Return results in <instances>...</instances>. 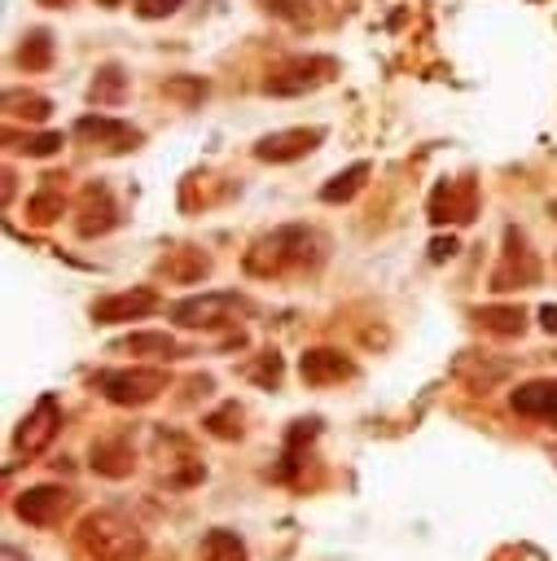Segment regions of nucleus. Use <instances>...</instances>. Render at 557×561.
I'll use <instances>...</instances> for the list:
<instances>
[{
  "label": "nucleus",
  "mask_w": 557,
  "mask_h": 561,
  "mask_svg": "<svg viewBox=\"0 0 557 561\" xmlns=\"http://www.w3.org/2000/svg\"><path fill=\"white\" fill-rule=\"evenodd\" d=\"M298 373H303L307 386H333V381L355 377V364H351L342 351H333V346H311V351L298 359Z\"/></svg>",
  "instance_id": "14"
},
{
  "label": "nucleus",
  "mask_w": 557,
  "mask_h": 561,
  "mask_svg": "<svg viewBox=\"0 0 557 561\" xmlns=\"http://www.w3.org/2000/svg\"><path fill=\"white\" fill-rule=\"evenodd\" d=\"M202 425H206V434H215V438H241V408H237V403H224V408L211 412Z\"/></svg>",
  "instance_id": "26"
},
{
  "label": "nucleus",
  "mask_w": 557,
  "mask_h": 561,
  "mask_svg": "<svg viewBox=\"0 0 557 561\" xmlns=\"http://www.w3.org/2000/svg\"><path fill=\"white\" fill-rule=\"evenodd\" d=\"M333 75H338V61L333 57H294V61L276 66L263 79V92H272V96H298V92H311V88L329 83Z\"/></svg>",
  "instance_id": "5"
},
{
  "label": "nucleus",
  "mask_w": 557,
  "mask_h": 561,
  "mask_svg": "<svg viewBox=\"0 0 557 561\" xmlns=\"http://www.w3.org/2000/svg\"><path fill=\"white\" fill-rule=\"evenodd\" d=\"M320 140H325V127H285V131L263 136L254 145V158L259 162H294V158H307Z\"/></svg>",
  "instance_id": "10"
},
{
  "label": "nucleus",
  "mask_w": 557,
  "mask_h": 561,
  "mask_svg": "<svg viewBox=\"0 0 557 561\" xmlns=\"http://www.w3.org/2000/svg\"><path fill=\"white\" fill-rule=\"evenodd\" d=\"M26 215H31L35 224H53V219L61 215V193H53V188L35 193V197L26 202Z\"/></svg>",
  "instance_id": "27"
},
{
  "label": "nucleus",
  "mask_w": 557,
  "mask_h": 561,
  "mask_svg": "<svg viewBox=\"0 0 557 561\" xmlns=\"http://www.w3.org/2000/svg\"><path fill=\"white\" fill-rule=\"evenodd\" d=\"M75 508V491L70 486H57V482H39V486H26L18 500H13V513L26 522V526H57L66 513Z\"/></svg>",
  "instance_id": "6"
},
{
  "label": "nucleus",
  "mask_w": 557,
  "mask_h": 561,
  "mask_svg": "<svg viewBox=\"0 0 557 561\" xmlns=\"http://www.w3.org/2000/svg\"><path fill=\"white\" fill-rule=\"evenodd\" d=\"M368 175H373V167H368V162H355V167L338 171V175L320 188V202H333V206H338V202H351V197L364 188V180H368Z\"/></svg>",
  "instance_id": "20"
},
{
  "label": "nucleus",
  "mask_w": 557,
  "mask_h": 561,
  "mask_svg": "<svg viewBox=\"0 0 557 561\" xmlns=\"http://www.w3.org/2000/svg\"><path fill=\"white\" fill-rule=\"evenodd\" d=\"M57 425H61V408H57V399L53 394H39V403L22 416V425H18V434H13V447H18V456H39V451H48V443L57 438Z\"/></svg>",
  "instance_id": "7"
},
{
  "label": "nucleus",
  "mask_w": 557,
  "mask_h": 561,
  "mask_svg": "<svg viewBox=\"0 0 557 561\" xmlns=\"http://www.w3.org/2000/svg\"><path fill=\"white\" fill-rule=\"evenodd\" d=\"M158 311V294L149 285H136V289H123V294H105L92 302V320L96 324H123V320H140Z\"/></svg>",
  "instance_id": "11"
},
{
  "label": "nucleus",
  "mask_w": 557,
  "mask_h": 561,
  "mask_svg": "<svg viewBox=\"0 0 557 561\" xmlns=\"http://www.w3.org/2000/svg\"><path fill=\"white\" fill-rule=\"evenodd\" d=\"M114 351H127V355H154V359H175L180 355V342L171 333H127Z\"/></svg>",
  "instance_id": "19"
},
{
  "label": "nucleus",
  "mask_w": 557,
  "mask_h": 561,
  "mask_svg": "<svg viewBox=\"0 0 557 561\" xmlns=\"http://www.w3.org/2000/svg\"><path fill=\"white\" fill-rule=\"evenodd\" d=\"M197 557H202V561H246V543H241L232 530H206Z\"/></svg>",
  "instance_id": "22"
},
{
  "label": "nucleus",
  "mask_w": 557,
  "mask_h": 561,
  "mask_svg": "<svg viewBox=\"0 0 557 561\" xmlns=\"http://www.w3.org/2000/svg\"><path fill=\"white\" fill-rule=\"evenodd\" d=\"M250 377H254V381H263V386H276V381H281V355H276V351H268V355L250 368Z\"/></svg>",
  "instance_id": "28"
},
{
  "label": "nucleus",
  "mask_w": 557,
  "mask_h": 561,
  "mask_svg": "<svg viewBox=\"0 0 557 561\" xmlns=\"http://www.w3.org/2000/svg\"><path fill=\"white\" fill-rule=\"evenodd\" d=\"M325 254V241L320 232L303 228V224H285V228H272L263 237L250 241L246 250V272L250 276H285V272H307L316 267Z\"/></svg>",
  "instance_id": "1"
},
{
  "label": "nucleus",
  "mask_w": 557,
  "mask_h": 561,
  "mask_svg": "<svg viewBox=\"0 0 557 561\" xmlns=\"http://www.w3.org/2000/svg\"><path fill=\"white\" fill-rule=\"evenodd\" d=\"M0 561H22V552H18V548H9V543H4V552H0Z\"/></svg>",
  "instance_id": "33"
},
{
  "label": "nucleus",
  "mask_w": 557,
  "mask_h": 561,
  "mask_svg": "<svg viewBox=\"0 0 557 561\" xmlns=\"http://www.w3.org/2000/svg\"><path fill=\"white\" fill-rule=\"evenodd\" d=\"M509 403H513V412H522V416L557 421V381H553V377H535V381L518 386V390L509 394Z\"/></svg>",
  "instance_id": "15"
},
{
  "label": "nucleus",
  "mask_w": 557,
  "mask_h": 561,
  "mask_svg": "<svg viewBox=\"0 0 557 561\" xmlns=\"http://www.w3.org/2000/svg\"><path fill=\"white\" fill-rule=\"evenodd\" d=\"M478 215V184L469 175L461 180H439L430 193V219L434 224H469Z\"/></svg>",
  "instance_id": "8"
},
{
  "label": "nucleus",
  "mask_w": 557,
  "mask_h": 561,
  "mask_svg": "<svg viewBox=\"0 0 557 561\" xmlns=\"http://www.w3.org/2000/svg\"><path fill=\"white\" fill-rule=\"evenodd\" d=\"M132 465H136V456H132V443H127L123 434L92 443V469H96L101 478H127Z\"/></svg>",
  "instance_id": "18"
},
{
  "label": "nucleus",
  "mask_w": 557,
  "mask_h": 561,
  "mask_svg": "<svg viewBox=\"0 0 557 561\" xmlns=\"http://www.w3.org/2000/svg\"><path fill=\"white\" fill-rule=\"evenodd\" d=\"M0 105H4V114H9V118H26V123L48 118V110H53V105H48V96H35V92H13V88L4 92V101H0Z\"/></svg>",
  "instance_id": "24"
},
{
  "label": "nucleus",
  "mask_w": 557,
  "mask_h": 561,
  "mask_svg": "<svg viewBox=\"0 0 557 561\" xmlns=\"http://www.w3.org/2000/svg\"><path fill=\"white\" fill-rule=\"evenodd\" d=\"M539 324H544L548 333H557V307H539Z\"/></svg>",
  "instance_id": "32"
},
{
  "label": "nucleus",
  "mask_w": 557,
  "mask_h": 561,
  "mask_svg": "<svg viewBox=\"0 0 557 561\" xmlns=\"http://www.w3.org/2000/svg\"><path fill=\"white\" fill-rule=\"evenodd\" d=\"M96 390L114 408H145L167 390V373L162 368H114V373H96Z\"/></svg>",
  "instance_id": "3"
},
{
  "label": "nucleus",
  "mask_w": 557,
  "mask_h": 561,
  "mask_svg": "<svg viewBox=\"0 0 557 561\" xmlns=\"http://www.w3.org/2000/svg\"><path fill=\"white\" fill-rule=\"evenodd\" d=\"M75 136L92 140V145L105 149V153H127V149L140 145V131H136V127H127V123H118V118H105V114H83V118L75 123Z\"/></svg>",
  "instance_id": "12"
},
{
  "label": "nucleus",
  "mask_w": 557,
  "mask_h": 561,
  "mask_svg": "<svg viewBox=\"0 0 557 561\" xmlns=\"http://www.w3.org/2000/svg\"><path fill=\"white\" fill-rule=\"evenodd\" d=\"M158 272H162L167 280L189 285V280H202V276L211 272V254L197 250V245H175V250H167V254L158 259Z\"/></svg>",
  "instance_id": "16"
},
{
  "label": "nucleus",
  "mask_w": 557,
  "mask_h": 561,
  "mask_svg": "<svg viewBox=\"0 0 557 561\" xmlns=\"http://www.w3.org/2000/svg\"><path fill=\"white\" fill-rule=\"evenodd\" d=\"M123 92H127V75H123V66H118V61L101 66V70H96V79H92V88H88L92 105H118V101H123Z\"/></svg>",
  "instance_id": "21"
},
{
  "label": "nucleus",
  "mask_w": 557,
  "mask_h": 561,
  "mask_svg": "<svg viewBox=\"0 0 557 561\" xmlns=\"http://www.w3.org/2000/svg\"><path fill=\"white\" fill-rule=\"evenodd\" d=\"M75 215H79V219H75L79 237H101V232H110V228L118 224V206H114V197H110L105 184H88V188L79 193V210H75Z\"/></svg>",
  "instance_id": "13"
},
{
  "label": "nucleus",
  "mask_w": 557,
  "mask_h": 561,
  "mask_svg": "<svg viewBox=\"0 0 557 561\" xmlns=\"http://www.w3.org/2000/svg\"><path fill=\"white\" fill-rule=\"evenodd\" d=\"M469 316L482 333H496V337H518L526 329V311L518 302H487V307H474Z\"/></svg>",
  "instance_id": "17"
},
{
  "label": "nucleus",
  "mask_w": 557,
  "mask_h": 561,
  "mask_svg": "<svg viewBox=\"0 0 557 561\" xmlns=\"http://www.w3.org/2000/svg\"><path fill=\"white\" fill-rule=\"evenodd\" d=\"M175 9H180V0H136V13L140 18H167Z\"/></svg>",
  "instance_id": "29"
},
{
  "label": "nucleus",
  "mask_w": 557,
  "mask_h": 561,
  "mask_svg": "<svg viewBox=\"0 0 557 561\" xmlns=\"http://www.w3.org/2000/svg\"><path fill=\"white\" fill-rule=\"evenodd\" d=\"M246 311L250 302L241 294H193L171 307V320L184 329H224V324H237V316Z\"/></svg>",
  "instance_id": "4"
},
{
  "label": "nucleus",
  "mask_w": 557,
  "mask_h": 561,
  "mask_svg": "<svg viewBox=\"0 0 557 561\" xmlns=\"http://www.w3.org/2000/svg\"><path fill=\"white\" fill-rule=\"evenodd\" d=\"M167 92H171V96H189V101H197V96H206V83H197V79H193V83L171 79V83H167Z\"/></svg>",
  "instance_id": "30"
},
{
  "label": "nucleus",
  "mask_w": 557,
  "mask_h": 561,
  "mask_svg": "<svg viewBox=\"0 0 557 561\" xmlns=\"http://www.w3.org/2000/svg\"><path fill=\"white\" fill-rule=\"evenodd\" d=\"M452 254H456V241H452V237H434V241H430V259H434V263H443V259H452Z\"/></svg>",
  "instance_id": "31"
},
{
  "label": "nucleus",
  "mask_w": 557,
  "mask_h": 561,
  "mask_svg": "<svg viewBox=\"0 0 557 561\" xmlns=\"http://www.w3.org/2000/svg\"><path fill=\"white\" fill-rule=\"evenodd\" d=\"M75 548L88 561H140L149 539L123 508H92L75 530Z\"/></svg>",
  "instance_id": "2"
},
{
  "label": "nucleus",
  "mask_w": 557,
  "mask_h": 561,
  "mask_svg": "<svg viewBox=\"0 0 557 561\" xmlns=\"http://www.w3.org/2000/svg\"><path fill=\"white\" fill-rule=\"evenodd\" d=\"M18 66L22 70H48L53 66V35L48 31H31L18 48Z\"/></svg>",
  "instance_id": "23"
},
{
  "label": "nucleus",
  "mask_w": 557,
  "mask_h": 561,
  "mask_svg": "<svg viewBox=\"0 0 557 561\" xmlns=\"http://www.w3.org/2000/svg\"><path fill=\"white\" fill-rule=\"evenodd\" d=\"M96 4H105V9H114V4H118V0H96Z\"/></svg>",
  "instance_id": "35"
},
{
  "label": "nucleus",
  "mask_w": 557,
  "mask_h": 561,
  "mask_svg": "<svg viewBox=\"0 0 557 561\" xmlns=\"http://www.w3.org/2000/svg\"><path fill=\"white\" fill-rule=\"evenodd\" d=\"M539 280V259L526 250V237L518 228L504 232V259L491 272V289H526Z\"/></svg>",
  "instance_id": "9"
},
{
  "label": "nucleus",
  "mask_w": 557,
  "mask_h": 561,
  "mask_svg": "<svg viewBox=\"0 0 557 561\" xmlns=\"http://www.w3.org/2000/svg\"><path fill=\"white\" fill-rule=\"evenodd\" d=\"M4 140H9V149H22V153H31V158H48V153L61 149V131H39V136L4 131Z\"/></svg>",
  "instance_id": "25"
},
{
  "label": "nucleus",
  "mask_w": 557,
  "mask_h": 561,
  "mask_svg": "<svg viewBox=\"0 0 557 561\" xmlns=\"http://www.w3.org/2000/svg\"><path fill=\"white\" fill-rule=\"evenodd\" d=\"M44 9H61V4H70V0H39Z\"/></svg>",
  "instance_id": "34"
}]
</instances>
